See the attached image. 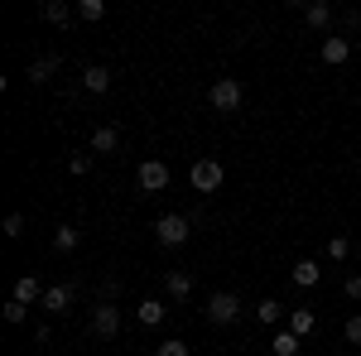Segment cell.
Instances as JSON below:
<instances>
[{"label":"cell","instance_id":"obj_1","mask_svg":"<svg viewBox=\"0 0 361 356\" xmlns=\"http://www.w3.org/2000/svg\"><path fill=\"white\" fill-rule=\"evenodd\" d=\"M188 236H193V226H188V217H183V212H164V217L154 221V241H159L164 250L188 246Z\"/></svg>","mask_w":361,"mask_h":356},{"label":"cell","instance_id":"obj_2","mask_svg":"<svg viewBox=\"0 0 361 356\" xmlns=\"http://www.w3.org/2000/svg\"><path fill=\"white\" fill-rule=\"evenodd\" d=\"M207 102L222 111V116H236V111H241V102H246V87H241V78H217V82H212V92H207Z\"/></svg>","mask_w":361,"mask_h":356},{"label":"cell","instance_id":"obj_3","mask_svg":"<svg viewBox=\"0 0 361 356\" xmlns=\"http://www.w3.org/2000/svg\"><path fill=\"white\" fill-rule=\"evenodd\" d=\"M169 178H173V173H169L164 159H145V164L135 168V183H140V192H145V197L164 192V188H169Z\"/></svg>","mask_w":361,"mask_h":356},{"label":"cell","instance_id":"obj_4","mask_svg":"<svg viewBox=\"0 0 361 356\" xmlns=\"http://www.w3.org/2000/svg\"><path fill=\"white\" fill-rule=\"evenodd\" d=\"M222 178H226L222 159H197V164L188 168V183H193L197 192H217V188H222Z\"/></svg>","mask_w":361,"mask_h":356},{"label":"cell","instance_id":"obj_5","mask_svg":"<svg viewBox=\"0 0 361 356\" xmlns=\"http://www.w3.org/2000/svg\"><path fill=\"white\" fill-rule=\"evenodd\" d=\"M236 318H241V299L236 294H212L207 299V323L212 328H231Z\"/></svg>","mask_w":361,"mask_h":356},{"label":"cell","instance_id":"obj_6","mask_svg":"<svg viewBox=\"0 0 361 356\" xmlns=\"http://www.w3.org/2000/svg\"><path fill=\"white\" fill-rule=\"evenodd\" d=\"M352 54H357V39H347V34H328V39L318 44V58H323L328 68H342Z\"/></svg>","mask_w":361,"mask_h":356},{"label":"cell","instance_id":"obj_7","mask_svg":"<svg viewBox=\"0 0 361 356\" xmlns=\"http://www.w3.org/2000/svg\"><path fill=\"white\" fill-rule=\"evenodd\" d=\"M92 332H97V337H106V342L121 332V308H116L111 299H102L97 308H92Z\"/></svg>","mask_w":361,"mask_h":356},{"label":"cell","instance_id":"obj_8","mask_svg":"<svg viewBox=\"0 0 361 356\" xmlns=\"http://www.w3.org/2000/svg\"><path fill=\"white\" fill-rule=\"evenodd\" d=\"M304 25L318 29V34L328 39V29H333V5H328V0H308L304 5Z\"/></svg>","mask_w":361,"mask_h":356},{"label":"cell","instance_id":"obj_9","mask_svg":"<svg viewBox=\"0 0 361 356\" xmlns=\"http://www.w3.org/2000/svg\"><path fill=\"white\" fill-rule=\"evenodd\" d=\"M111 68H106V63H92V68H82V87L87 92H92V97H106V92H111Z\"/></svg>","mask_w":361,"mask_h":356},{"label":"cell","instance_id":"obj_10","mask_svg":"<svg viewBox=\"0 0 361 356\" xmlns=\"http://www.w3.org/2000/svg\"><path fill=\"white\" fill-rule=\"evenodd\" d=\"M39 308H49L54 318H63V313L73 308V284H49V289H44V303H39Z\"/></svg>","mask_w":361,"mask_h":356},{"label":"cell","instance_id":"obj_11","mask_svg":"<svg viewBox=\"0 0 361 356\" xmlns=\"http://www.w3.org/2000/svg\"><path fill=\"white\" fill-rule=\"evenodd\" d=\"M164 294L173 303H183L188 294H193V274L188 270H164Z\"/></svg>","mask_w":361,"mask_h":356},{"label":"cell","instance_id":"obj_12","mask_svg":"<svg viewBox=\"0 0 361 356\" xmlns=\"http://www.w3.org/2000/svg\"><path fill=\"white\" fill-rule=\"evenodd\" d=\"M284 328L304 342V337H313V332H318V313H313V308H289V323H284Z\"/></svg>","mask_w":361,"mask_h":356},{"label":"cell","instance_id":"obj_13","mask_svg":"<svg viewBox=\"0 0 361 356\" xmlns=\"http://www.w3.org/2000/svg\"><path fill=\"white\" fill-rule=\"evenodd\" d=\"M49 25H58V29H68L73 25V15H78V5H68V0H44V10H39Z\"/></svg>","mask_w":361,"mask_h":356},{"label":"cell","instance_id":"obj_14","mask_svg":"<svg viewBox=\"0 0 361 356\" xmlns=\"http://www.w3.org/2000/svg\"><path fill=\"white\" fill-rule=\"evenodd\" d=\"M58 68H63V58H58V54L34 58V63H29V82H34V87H44V82H49V78L58 73Z\"/></svg>","mask_w":361,"mask_h":356},{"label":"cell","instance_id":"obj_15","mask_svg":"<svg viewBox=\"0 0 361 356\" xmlns=\"http://www.w3.org/2000/svg\"><path fill=\"white\" fill-rule=\"evenodd\" d=\"M164 318H169L164 299H145V303H140V308H135V323H140V328H159Z\"/></svg>","mask_w":361,"mask_h":356},{"label":"cell","instance_id":"obj_16","mask_svg":"<svg viewBox=\"0 0 361 356\" xmlns=\"http://www.w3.org/2000/svg\"><path fill=\"white\" fill-rule=\"evenodd\" d=\"M10 299H20V303H29V308H34V303H44V284H39L34 274H20V279H15V294H10Z\"/></svg>","mask_w":361,"mask_h":356},{"label":"cell","instance_id":"obj_17","mask_svg":"<svg viewBox=\"0 0 361 356\" xmlns=\"http://www.w3.org/2000/svg\"><path fill=\"white\" fill-rule=\"evenodd\" d=\"M121 149V130L116 125H97L92 130V154H116Z\"/></svg>","mask_w":361,"mask_h":356},{"label":"cell","instance_id":"obj_18","mask_svg":"<svg viewBox=\"0 0 361 356\" xmlns=\"http://www.w3.org/2000/svg\"><path fill=\"white\" fill-rule=\"evenodd\" d=\"M255 318H260V328H279V323H289V308L279 299H265L260 308H255Z\"/></svg>","mask_w":361,"mask_h":356},{"label":"cell","instance_id":"obj_19","mask_svg":"<svg viewBox=\"0 0 361 356\" xmlns=\"http://www.w3.org/2000/svg\"><path fill=\"white\" fill-rule=\"evenodd\" d=\"M289 279H294L299 289H313V284L323 279V265H318V260H299V265L289 270Z\"/></svg>","mask_w":361,"mask_h":356},{"label":"cell","instance_id":"obj_20","mask_svg":"<svg viewBox=\"0 0 361 356\" xmlns=\"http://www.w3.org/2000/svg\"><path fill=\"white\" fill-rule=\"evenodd\" d=\"M78 241H82V231H78V226H68V221H63V226L54 231V250H58V255L78 250Z\"/></svg>","mask_w":361,"mask_h":356},{"label":"cell","instance_id":"obj_21","mask_svg":"<svg viewBox=\"0 0 361 356\" xmlns=\"http://www.w3.org/2000/svg\"><path fill=\"white\" fill-rule=\"evenodd\" d=\"M270 352H275V356H299L304 347H299V337H294L289 328H279V332H275V342H270Z\"/></svg>","mask_w":361,"mask_h":356},{"label":"cell","instance_id":"obj_22","mask_svg":"<svg viewBox=\"0 0 361 356\" xmlns=\"http://www.w3.org/2000/svg\"><path fill=\"white\" fill-rule=\"evenodd\" d=\"M352 255H357V246H352V241L337 231L333 241H328V260H337V265H342V260H352Z\"/></svg>","mask_w":361,"mask_h":356},{"label":"cell","instance_id":"obj_23","mask_svg":"<svg viewBox=\"0 0 361 356\" xmlns=\"http://www.w3.org/2000/svg\"><path fill=\"white\" fill-rule=\"evenodd\" d=\"M78 20H87V25L106 20V0H78Z\"/></svg>","mask_w":361,"mask_h":356},{"label":"cell","instance_id":"obj_24","mask_svg":"<svg viewBox=\"0 0 361 356\" xmlns=\"http://www.w3.org/2000/svg\"><path fill=\"white\" fill-rule=\"evenodd\" d=\"M154 356H193V347H188L183 337H164V342L154 347Z\"/></svg>","mask_w":361,"mask_h":356},{"label":"cell","instance_id":"obj_25","mask_svg":"<svg viewBox=\"0 0 361 356\" xmlns=\"http://www.w3.org/2000/svg\"><path fill=\"white\" fill-rule=\"evenodd\" d=\"M5 323H15V328H20V323H29V303L10 299V303H5Z\"/></svg>","mask_w":361,"mask_h":356},{"label":"cell","instance_id":"obj_26","mask_svg":"<svg viewBox=\"0 0 361 356\" xmlns=\"http://www.w3.org/2000/svg\"><path fill=\"white\" fill-rule=\"evenodd\" d=\"M68 173H73V178H87V173H92V154H73V159H68Z\"/></svg>","mask_w":361,"mask_h":356},{"label":"cell","instance_id":"obj_27","mask_svg":"<svg viewBox=\"0 0 361 356\" xmlns=\"http://www.w3.org/2000/svg\"><path fill=\"white\" fill-rule=\"evenodd\" d=\"M342 337H347L352 347H361V313H352V318H347V328H342Z\"/></svg>","mask_w":361,"mask_h":356},{"label":"cell","instance_id":"obj_28","mask_svg":"<svg viewBox=\"0 0 361 356\" xmlns=\"http://www.w3.org/2000/svg\"><path fill=\"white\" fill-rule=\"evenodd\" d=\"M5 236H10V241H20V236H25V217H20V212H10V217H5Z\"/></svg>","mask_w":361,"mask_h":356},{"label":"cell","instance_id":"obj_29","mask_svg":"<svg viewBox=\"0 0 361 356\" xmlns=\"http://www.w3.org/2000/svg\"><path fill=\"white\" fill-rule=\"evenodd\" d=\"M342 294L352 303H361V274H347V284H342Z\"/></svg>","mask_w":361,"mask_h":356},{"label":"cell","instance_id":"obj_30","mask_svg":"<svg viewBox=\"0 0 361 356\" xmlns=\"http://www.w3.org/2000/svg\"><path fill=\"white\" fill-rule=\"evenodd\" d=\"M357 54H361V34H357Z\"/></svg>","mask_w":361,"mask_h":356},{"label":"cell","instance_id":"obj_31","mask_svg":"<svg viewBox=\"0 0 361 356\" xmlns=\"http://www.w3.org/2000/svg\"><path fill=\"white\" fill-rule=\"evenodd\" d=\"M54 356H73V352H54Z\"/></svg>","mask_w":361,"mask_h":356},{"label":"cell","instance_id":"obj_32","mask_svg":"<svg viewBox=\"0 0 361 356\" xmlns=\"http://www.w3.org/2000/svg\"><path fill=\"white\" fill-rule=\"evenodd\" d=\"M357 255H361V241H357Z\"/></svg>","mask_w":361,"mask_h":356}]
</instances>
